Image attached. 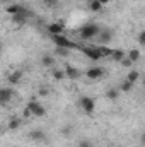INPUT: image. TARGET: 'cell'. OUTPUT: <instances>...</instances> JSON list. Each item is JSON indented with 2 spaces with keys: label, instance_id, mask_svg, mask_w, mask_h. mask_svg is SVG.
<instances>
[{
  "label": "cell",
  "instance_id": "4fadbf2b",
  "mask_svg": "<svg viewBox=\"0 0 145 147\" xmlns=\"http://www.w3.org/2000/svg\"><path fill=\"white\" fill-rule=\"evenodd\" d=\"M19 127H21V120H19V118H10V120H9V125H7L9 130L15 132V130H19Z\"/></svg>",
  "mask_w": 145,
  "mask_h": 147
},
{
  "label": "cell",
  "instance_id": "4316f807",
  "mask_svg": "<svg viewBox=\"0 0 145 147\" xmlns=\"http://www.w3.org/2000/svg\"><path fill=\"white\" fill-rule=\"evenodd\" d=\"M138 43H140L142 46L145 45V29H144V31H140V33H138Z\"/></svg>",
  "mask_w": 145,
  "mask_h": 147
},
{
  "label": "cell",
  "instance_id": "cb8c5ba5",
  "mask_svg": "<svg viewBox=\"0 0 145 147\" xmlns=\"http://www.w3.org/2000/svg\"><path fill=\"white\" fill-rule=\"evenodd\" d=\"M99 51H101L103 57H111V55H113V50L108 48V46H99Z\"/></svg>",
  "mask_w": 145,
  "mask_h": 147
},
{
  "label": "cell",
  "instance_id": "ba28073f",
  "mask_svg": "<svg viewBox=\"0 0 145 147\" xmlns=\"http://www.w3.org/2000/svg\"><path fill=\"white\" fill-rule=\"evenodd\" d=\"M111 39H113V31H111V29H101V33H99V36H97V41H99L101 45H108Z\"/></svg>",
  "mask_w": 145,
  "mask_h": 147
},
{
  "label": "cell",
  "instance_id": "ac0fdd59",
  "mask_svg": "<svg viewBox=\"0 0 145 147\" xmlns=\"http://www.w3.org/2000/svg\"><path fill=\"white\" fill-rule=\"evenodd\" d=\"M41 63H43L44 67H53V65H55V58H53L51 55H44V57L41 58Z\"/></svg>",
  "mask_w": 145,
  "mask_h": 147
},
{
  "label": "cell",
  "instance_id": "83f0119b",
  "mask_svg": "<svg viewBox=\"0 0 145 147\" xmlns=\"http://www.w3.org/2000/svg\"><path fill=\"white\" fill-rule=\"evenodd\" d=\"M79 147H92V142L84 139V140H80V142H79Z\"/></svg>",
  "mask_w": 145,
  "mask_h": 147
},
{
  "label": "cell",
  "instance_id": "f546056e",
  "mask_svg": "<svg viewBox=\"0 0 145 147\" xmlns=\"http://www.w3.org/2000/svg\"><path fill=\"white\" fill-rule=\"evenodd\" d=\"M44 3H46L48 7H55V5L58 3V0H44Z\"/></svg>",
  "mask_w": 145,
  "mask_h": 147
},
{
  "label": "cell",
  "instance_id": "52a82bcc",
  "mask_svg": "<svg viewBox=\"0 0 145 147\" xmlns=\"http://www.w3.org/2000/svg\"><path fill=\"white\" fill-rule=\"evenodd\" d=\"M12 98H14V91L10 87H3L0 91V103L2 105H7L9 101H12Z\"/></svg>",
  "mask_w": 145,
  "mask_h": 147
},
{
  "label": "cell",
  "instance_id": "277c9868",
  "mask_svg": "<svg viewBox=\"0 0 145 147\" xmlns=\"http://www.w3.org/2000/svg\"><path fill=\"white\" fill-rule=\"evenodd\" d=\"M28 108L31 110V113L38 116V118H41V116H44L46 115V110H44V106L41 105V103H38L36 99H31L29 103H28Z\"/></svg>",
  "mask_w": 145,
  "mask_h": 147
},
{
  "label": "cell",
  "instance_id": "d4e9b609",
  "mask_svg": "<svg viewBox=\"0 0 145 147\" xmlns=\"http://www.w3.org/2000/svg\"><path fill=\"white\" fill-rule=\"evenodd\" d=\"M68 51H70V50H67V48L56 46V53H58V55H62V57H67V55H68Z\"/></svg>",
  "mask_w": 145,
  "mask_h": 147
},
{
  "label": "cell",
  "instance_id": "7a4b0ae2",
  "mask_svg": "<svg viewBox=\"0 0 145 147\" xmlns=\"http://www.w3.org/2000/svg\"><path fill=\"white\" fill-rule=\"evenodd\" d=\"M53 38V43L56 46H62V48H67V50H80V46L77 43L70 41L68 38H65L63 34H58V36H51Z\"/></svg>",
  "mask_w": 145,
  "mask_h": 147
},
{
  "label": "cell",
  "instance_id": "9c48e42d",
  "mask_svg": "<svg viewBox=\"0 0 145 147\" xmlns=\"http://www.w3.org/2000/svg\"><path fill=\"white\" fill-rule=\"evenodd\" d=\"M65 74H67V77H68V79H73V80H75V79H79V77L82 75V72H80L79 69L72 67V65H67V67H65Z\"/></svg>",
  "mask_w": 145,
  "mask_h": 147
},
{
  "label": "cell",
  "instance_id": "1f68e13d",
  "mask_svg": "<svg viewBox=\"0 0 145 147\" xmlns=\"http://www.w3.org/2000/svg\"><path fill=\"white\" fill-rule=\"evenodd\" d=\"M46 94H48V89H44V87L39 89V96H46Z\"/></svg>",
  "mask_w": 145,
  "mask_h": 147
},
{
  "label": "cell",
  "instance_id": "6da1fadb",
  "mask_svg": "<svg viewBox=\"0 0 145 147\" xmlns=\"http://www.w3.org/2000/svg\"><path fill=\"white\" fill-rule=\"evenodd\" d=\"M101 33V28L94 22H89V24H84L80 29H79V34L82 39H92V38H97Z\"/></svg>",
  "mask_w": 145,
  "mask_h": 147
},
{
  "label": "cell",
  "instance_id": "3957f363",
  "mask_svg": "<svg viewBox=\"0 0 145 147\" xmlns=\"http://www.w3.org/2000/svg\"><path fill=\"white\" fill-rule=\"evenodd\" d=\"M79 103H80V108L85 111L87 115H92L94 110H96V101H94L91 96H82V98L79 99Z\"/></svg>",
  "mask_w": 145,
  "mask_h": 147
},
{
  "label": "cell",
  "instance_id": "484cf974",
  "mask_svg": "<svg viewBox=\"0 0 145 147\" xmlns=\"http://www.w3.org/2000/svg\"><path fill=\"white\" fill-rule=\"evenodd\" d=\"M119 63H121V65H123V67H126V69H130V67H132V65H133V62H132V60H130V58H123V60H121V62H119Z\"/></svg>",
  "mask_w": 145,
  "mask_h": 147
},
{
  "label": "cell",
  "instance_id": "836d02e7",
  "mask_svg": "<svg viewBox=\"0 0 145 147\" xmlns=\"http://www.w3.org/2000/svg\"><path fill=\"white\" fill-rule=\"evenodd\" d=\"M99 2H101L103 5H106V3H109V0H99Z\"/></svg>",
  "mask_w": 145,
  "mask_h": 147
},
{
  "label": "cell",
  "instance_id": "30bf717a",
  "mask_svg": "<svg viewBox=\"0 0 145 147\" xmlns=\"http://www.w3.org/2000/svg\"><path fill=\"white\" fill-rule=\"evenodd\" d=\"M48 31H50V34H51V36H58V34H62V33H63V26H62V24H58V22H53V24H50V26H48Z\"/></svg>",
  "mask_w": 145,
  "mask_h": 147
},
{
  "label": "cell",
  "instance_id": "ffe728a7",
  "mask_svg": "<svg viewBox=\"0 0 145 147\" xmlns=\"http://www.w3.org/2000/svg\"><path fill=\"white\" fill-rule=\"evenodd\" d=\"M111 58H113V60H116V62H121V60L125 58V53H123L121 50H113V55H111Z\"/></svg>",
  "mask_w": 145,
  "mask_h": 147
},
{
  "label": "cell",
  "instance_id": "5b68a950",
  "mask_svg": "<svg viewBox=\"0 0 145 147\" xmlns=\"http://www.w3.org/2000/svg\"><path fill=\"white\" fill-rule=\"evenodd\" d=\"M80 50H82L91 60H101V58H103V55H101V51H99V46H80Z\"/></svg>",
  "mask_w": 145,
  "mask_h": 147
},
{
  "label": "cell",
  "instance_id": "2e32d148",
  "mask_svg": "<svg viewBox=\"0 0 145 147\" xmlns=\"http://www.w3.org/2000/svg\"><path fill=\"white\" fill-rule=\"evenodd\" d=\"M118 94H119V91L116 87H111V89H108V92H106V98H108L109 101H116L118 99Z\"/></svg>",
  "mask_w": 145,
  "mask_h": 147
},
{
  "label": "cell",
  "instance_id": "603a6c76",
  "mask_svg": "<svg viewBox=\"0 0 145 147\" xmlns=\"http://www.w3.org/2000/svg\"><path fill=\"white\" fill-rule=\"evenodd\" d=\"M138 77H140V72H137V70H130V74L126 75V79H128L130 82H133V84L138 80Z\"/></svg>",
  "mask_w": 145,
  "mask_h": 147
},
{
  "label": "cell",
  "instance_id": "4dcf8cb0",
  "mask_svg": "<svg viewBox=\"0 0 145 147\" xmlns=\"http://www.w3.org/2000/svg\"><path fill=\"white\" fill-rule=\"evenodd\" d=\"M22 115H24V116H26V118H28V116H31V115H33V113H31V110H29V108H28V106H26V108H24V111H22Z\"/></svg>",
  "mask_w": 145,
  "mask_h": 147
},
{
  "label": "cell",
  "instance_id": "7402d4cb",
  "mask_svg": "<svg viewBox=\"0 0 145 147\" xmlns=\"http://www.w3.org/2000/svg\"><path fill=\"white\" fill-rule=\"evenodd\" d=\"M21 10H22V7H19V5H15V3H14V5H9V7H7V12H9L10 16H15V14H19Z\"/></svg>",
  "mask_w": 145,
  "mask_h": 147
},
{
  "label": "cell",
  "instance_id": "7c38bea8",
  "mask_svg": "<svg viewBox=\"0 0 145 147\" xmlns=\"http://www.w3.org/2000/svg\"><path fill=\"white\" fill-rule=\"evenodd\" d=\"M29 137H31L33 140H38V142H41V140H46V135H44V132H43V130H33Z\"/></svg>",
  "mask_w": 145,
  "mask_h": 147
},
{
  "label": "cell",
  "instance_id": "44dd1931",
  "mask_svg": "<svg viewBox=\"0 0 145 147\" xmlns=\"http://www.w3.org/2000/svg\"><path fill=\"white\" fill-rule=\"evenodd\" d=\"M132 87H133V82H130L128 79H126V80H123V82H121V86H119V89H121L123 92H128V91H132Z\"/></svg>",
  "mask_w": 145,
  "mask_h": 147
},
{
  "label": "cell",
  "instance_id": "d6a6232c",
  "mask_svg": "<svg viewBox=\"0 0 145 147\" xmlns=\"http://www.w3.org/2000/svg\"><path fill=\"white\" fill-rule=\"evenodd\" d=\"M140 142H142V146L145 147V132L142 134V137H140Z\"/></svg>",
  "mask_w": 145,
  "mask_h": 147
},
{
  "label": "cell",
  "instance_id": "9a60e30c",
  "mask_svg": "<svg viewBox=\"0 0 145 147\" xmlns=\"http://www.w3.org/2000/svg\"><path fill=\"white\" fill-rule=\"evenodd\" d=\"M128 58L135 63V62H138L140 60V50H137V48H133V50H130L128 51Z\"/></svg>",
  "mask_w": 145,
  "mask_h": 147
},
{
  "label": "cell",
  "instance_id": "d6986e66",
  "mask_svg": "<svg viewBox=\"0 0 145 147\" xmlns=\"http://www.w3.org/2000/svg\"><path fill=\"white\" fill-rule=\"evenodd\" d=\"M65 77H67L65 70H60V69H55V70H53V79H55V80H63Z\"/></svg>",
  "mask_w": 145,
  "mask_h": 147
},
{
  "label": "cell",
  "instance_id": "f1b7e54d",
  "mask_svg": "<svg viewBox=\"0 0 145 147\" xmlns=\"http://www.w3.org/2000/svg\"><path fill=\"white\" fill-rule=\"evenodd\" d=\"M62 134H63V135H70V134H72V127H70V125H65L63 130H62Z\"/></svg>",
  "mask_w": 145,
  "mask_h": 147
},
{
  "label": "cell",
  "instance_id": "8fae6325",
  "mask_svg": "<svg viewBox=\"0 0 145 147\" xmlns=\"http://www.w3.org/2000/svg\"><path fill=\"white\" fill-rule=\"evenodd\" d=\"M26 19H28V12H26L24 9H22V10H21L19 14L12 16V21H14V22H17V24H22V22H24Z\"/></svg>",
  "mask_w": 145,
  "mask_h": 147
},
{
  "label": "cell",
  "instance_id": "e0dca14e",
  "mask_svg": "<svg viewBox=\"0 0 145 147\" xmlns=\"http://www.w3.org/2000/svg\"><path fill=\"white\" fill-rule=\"evenodd\" d=\"M89 7H91V10H92V12H99V10H103V7H104V5H103L99 0H91Z\"/></svg>",
  "mask_w": 145,
  "mask_h": 147
},
{
  "label": "cell",
  "instance_id": "5bb4252c",
  "mask_svg": "<svg viewBox=\"0 0 145 147\" xmlns=\"http://www.w3.org/2000/svg\"><path fill=\"white\" fill-rule=\"evenodd\" d=\"M21 77H22V72H21V70H15V72H12L10 75H9V82L15 86V84L21 80Z\"/></svg>",
  "mask_w": 145,
  "mask_h": 147
},
{
  "label": "cell",
  "instance_id": "8992f818",
  "mask_svg": "<svg viewBox=\"0 0 145 147\" xmlns=\"http://www.w3.org/2000/svg\"><path fill=\"white\" fill-rule=\"evenodd\" d=\"M103 75H104V69L103 67H91L85 72V77L91 79V80H99V79H103Z\"/></svg>",
  "mask_w": 145,
  "mask_h": 147
},
{
  "label": "cell",
  "instance_id": "e575fe53",
  "mask_svg": "<svg viewBox=\"0 0 145 147\" xmlns=\"http://www.w3.org/2000/svg\"><path fill=\"white\" fill-rule=\"evenodd\" d=\"M144 87H145V77H144Z\"/></svg>",
  "mask_w": 145,
  "mask_h": 147
}]
</instances>
